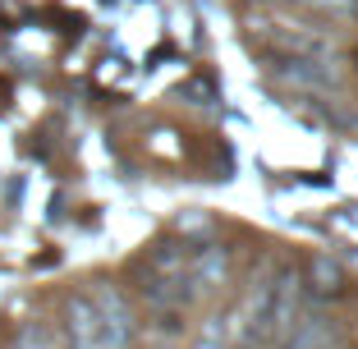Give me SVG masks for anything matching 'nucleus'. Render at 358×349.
<instances>
[{"label":"nucleus","instance_id":"nucleus-3","mask_svg":"<svg viewBox=\"0 0 358 349\" xmlns=\"http://www.w3.org/2000/svg\"><path fill=\"white\" fill-rule=\"evenodd\" d=\"M14 349H51V331L37 327V322H28V327L19 331V340H14Z\"/></svg>","mask_w":358,"mask_h":349},{"label":"nucleus","instance_id":"nucleus-1","mask_svg":"<svg viewBox=\"0 0 358 349\" xmlns=\"http://www.w3.org/2000/svg\"><path fill=\"white\" fill-rule=\"evenodd\" d=\"M69 340H74V349H106L101 318H96V308L87 294L69 304Z\"/></svg>","mask_w":358,"mask_h":349},{"label":"nucleus","instance_id":"nucleus-2","mask_svg":"<svg viewBox=\"0 0 358 349\" xmlns=\"http://www.w3.org/2000/svg\"><path fill=\"white\" fill-rule=\"evenodd\" d=\"M313 19H327V23H349L358 19V0H299Z\"/></svg>","mask_w":358,"mask_h":349}]
</instances>
